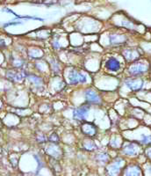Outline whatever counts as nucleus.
<instances>
[{
  "label": "nucleus",
  "mask_w": 151,
  "mask_h": 176,
  "mask_svg": "<svg viewBox=\"0 0 151 176\" xmlns=\"http://www.w3.org/2000/svg\"><path fill=\"white\" fill-rule=\"evenodd\" d=\"M87 111L85 109H83V108H79L76 110V112H75V115L77 117V118H80V119H83L85 115L87 114L86 113Z\"/></svg>",
  "instance_id": "nucleus-2"
},
{
  "label": "nucleus",
  "mask_w": 151,
  "mask_h": 176,
  "mask_svg": "<svg viewBox=\"0 0 151 176\" xmlns=\"http://www.w3.org/2000/svg\"><path fill=\"white\" fill-rule=\"evenodd\" d=\"M106 68L109 70H113V71H116L120 69L121 67V64L118 60H116L115 58H110L108 61L106 62Z\"/></svg>",
  "instance_id": "nucleus-1"
}]
</instances>
